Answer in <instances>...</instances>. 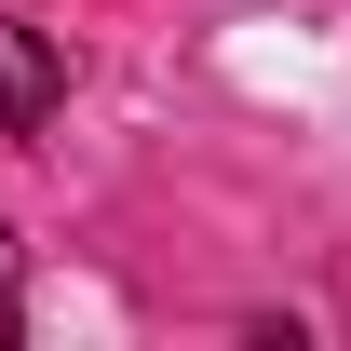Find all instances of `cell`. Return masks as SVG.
<instances>
[{"mask_svg":"<svg viewBox=\"0 0 351 351\" xmlns=\"http://www.w3.org/2000/svg\"><path fill=\"white\" fill-rule=\"evenodd\" d=\"M54 108H68V54H54L41 27H14V14H0V135L54 122Z\"/></svg>","mask_w":351,"mask_h":351,"instance_id":"obj_1","label":"cell"},{"mask_svg":"<svg viewBox=\"0 0 351 351\" xmlns=\"http://www.w3.org/2000/svg\"><path fill=\"white\" fill-rule=\"evenodd\" d=\"M0 338H14V230H0Z\"/></svg>","mask_w":351,"mask_h":351,"instance_id":"obj_2","label":"cell"}]
</instances>
